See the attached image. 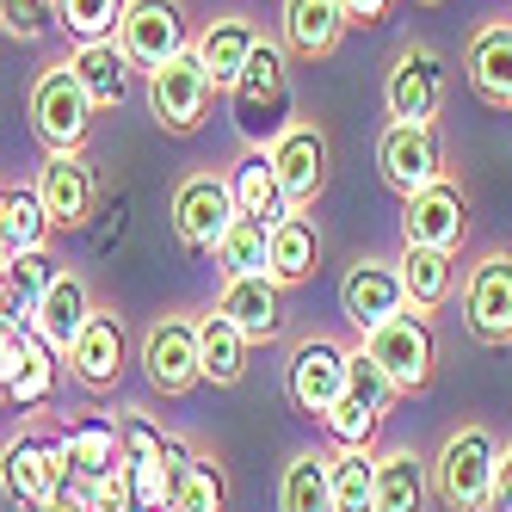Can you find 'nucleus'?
Segmentation results:
<instances>
[{"instance_id":"f257e3e1","label":"nucleus","mask_w":512,"mask_h":512,"mask_svg":"<svg viewBox=\"0 0 512 512\" xmlns=\"http://www.w3.org/2000/svg\"><path fill=\"white\" fill-rule=\"evenodd\" d=\"M235 130L247 136V149H272V142L297 124V87H290V50L260 38L241 68V81L229 87Z\"/></svg>"},{"instance_id":"7c9ffc66","label":"nucleus","mask_w":512,"mask_h":512,"mask_svg":"<svg viewBox=\"0 0 512 512\" xmlns=\"http://www.w3.org/2000/svg\"><path fill=\"white\" fill-rule=\"evenodd\" d=\"M278 512H334V475H327V451H297V457L284 463Z\"/></svg>"},{"instance_id":"f704fd0d","label":"nucleus","mask_w":512,"mask_h":512,"mask_svg":"<svg viewBox=\"0 0 512 512\" xmlns=\"http://www.w3.org/2000/svg\"><path fill=\"white\" fill-rule=\"evenodd\" d=\"M56 272H62V266L50 260V247H44V253H19L13 272H7V297H0V315L31 327V315H38V303H44V290H50Z\"/></svg>"},{"instance_id":"f03ea898","label":"nucleus","mask_w":512,"mask_h":512,"mask_svg":"<svg viewBox=\"0 0 512 512\" xmlns=\"http://www.w3.org/2000/svg\"><path fill=\"white\" fill-rule=\"evenodd\" d=\"M0 488L19 512H50L68 488H75V475H68V457H62V438L25 426L13 432L7 445H0Z\"/></svg>"},{"instance_id":"9b49d317","label":"nucleus","mask_w":512,"mask_h":512,"mask_svg":"<svg viewBox=\"0 0 512 512\" xmlns=\"http://www.w3.org/2000/svg\"><path fill=\"white\" fill-rule=\"evenodd\" d=\"M142 377L161 395H192L204 383L198 371V321L192 315H155L142 334Z\"/></svg>"},{"instance_id":"4c0bfd02","label":"nucleus","mask_w":512,"mask_h":512,"mask_svg":"<svg viewBox=\"0 0 512 512\" xmlns=\"http://www.w3.org/2000/svg\"><path fill=\"white\" fill-rule=\"evenodd\" d=\"M124 7L130 0H56V25L75 44H105V38H118Z\"/></svg>"},{"instance_id":"bb28decb","label":"nucleus","mask_w":512,"mask_h":512,"mask_svg":"<svg viewBox=\"0 0 512 512\" xmlns=\"http://www.w3.org/2000/svg\"><path fill=\"white\" fill-rule=\"evenodd\" d=\"M62 457H68V475H75L81 488H93L105 469H112L124 451H118V420L112 414H81V420H68L62 432Z\"/></svg>"},{"instance_id":"49530a36","label":"nucleus","mask_w":512,"mask_h":512,"mask_svg":"<svg viewBox=\"0 0 512 512\" xmlns=\"http://www.w3.org/2000/svg\"><path fill=\"white\" fill-rule=\"evenodd\" d=\"M414 7H438V0H414Z\"/></svg>"},{"instance_id":"473e14b6","label":"nucleus","mask_w":512,"mask_h":512,"mask_svg":"<svg viewBox=\"0 0 512 512\" xmlns=\"http://www.w3.org/2000/svg\"><path fill=\"white\" fill-rule=\"evenodd\" d=\"M198 371H204V383H216V389H235V383L247 377V340L235 334L223 315H204V321H198Z\"/></svg>"},{"instance_id":"f8f14e48","label":"nucleus","mask_w":512,"mask_h":512,"mask_svg":"<svg viewBox=\"0 0 512 512\" xmlns=\"http://www.w3.org/2000/svg\"><path fill=\"white\" fill-rule=\"evenodd\" d=\"M210 99H216V87H210V75L198 68L192 50L173 56L167 68H155V75H149V118L167 136H192L210 118Z\"/></svg>"},{"instance_id":"dca6fc26","label":"nucleus","mask_w":512,"mask_h":512,"mask_svg":"<svg viewBox=\"0 0 512 512\" xmlns=\"http://www.w3.org/2000/svg\"><path fill=\"white\" fill-rule=\"evenodd\" d=\"M266 155H272V173H278L284 204L303 216L321 198V186H327V136H321V124H290Z\"/></svg>"},{"instance_id":"c03bdc74","label":"nucleus","mask_w":512,"mask_h":512,"mask_svg":"<svg viewBox=\"0 0 512 512\" xmlns=\"http://www.w3.org/2000/svg\"><path fill=\"white\" fill-rule=\"evenodd\" d=\"M50 512H99V506H93V494H87V488L75 482V488H68V494H62V500L50 506Z\"/></svg>"},{"instance_id":"ddd939ff","label":"nucleus","mask_w":512,"mask_h":512,"mask_svg":"<svg viewBox=\"0 0 512 512\" xmlns=\"http://www.w3.org/2000/svg\"><path fill=\"white\" fill-rule=\"evenodd\" d=\"M235 223V198H229V173H192L173 192V235L192 253H216Z\"/></svg>"},{"instance_id":"cd10ccee","label":"nucleus","mask_w":512,"mask_h":512,"mask_svg":"<svg viewBox=\"0 0 512 512\" xmlns=\"http://www.w3.org/2000/svg\"><path fill=\"white\" fill-rule=\"evenodd\" d=\"M161 512H229V475L216 457L186 451L179 469L167 475V506Z\"/></svg>"},{"instance_id":"6ab92c4d","label":"nucleus","mask_w":512,"mask_h":512,"mask_svg":"<svg viewBox=\"0 0 512 512\" xmlns=\"http://www.w3.org/2000/svg\"><path fill=\"white\" fill-rule=\"evenodd\" d=\"M340 309H346V321L358 327H377V321H389V315H401L408 309V284H401V266L395 260H358L346 278H340Z\"/></svg>"},{"instance_id":"9d476101","label":"nucleus","mask_w":512,"mask_h":512,"mask_svg":"<svg viewBox=\"0 0 512 512\" xmlns=\"http://www.w3.org/2000/svg\"><path fill=\"white\" fill-rule=\"evenodd\" d=\"M346 346H334L327 334H309L290 346V364H284V389L297 401V414L309 420H327L334 414V401L346 395Z\"/></svg>"},{"instance_id":"ea45409f","label":"nucleus","mask_w":512,"mask_h":512,"mask_svg":"<svg viewBox=\"0 0 512 512\" xmlns=\"http://www.w3.org/2000/svg\"><path fill=\"white\" fill-rule=\"evenodd\" d=\"M56 25V0H0V31L19 44H38Z\"/></svg>"},{"instance_id":"1a4fd4ad","label":"nucleus","mask_w":512,"mask_h":512,"mask_svg":"<svg viewBox=\"0 0 512 512\" xmlns=\"http://www.w3.org/2000/svg\"><path fill=\"white\" fill-rule=\"evenodd\" d=\"M377 173L389 179V186L401 198H414L426 186H438L445 173V136H438V124H389L377 136Z\"/></svg>"},{"instance_id":"79ce46f5","label":"nucleus","mask_w":512,"mask_h":512,"mask_svg":"<svg viewBox=\"0 0 512 512\" xmlns=\"http://www.w3.org/2000/svg\"><path fill=\"white\" fill-rule=\"evenodd\" d=\"M488 512H512V438L500 445V469H494V494H488Z\"/></svg>"},{"instance_id":"b1692460","label":"nucleus","mask_w":512,"mask_h":512,"mask_svg":"<svg viewBox=\"0 0 512 512\" xmlns=\"http://www.w3.org/2000/svg\"><path fill=\"white\" fill-rule=\"evenodd\" d=\"M68 75H75V87L87 93L93 112H118V105L130 99V62H124L118 38H105V44H75V56H68Z\"/></svg>"},{"instance_id":"09e8293b","label":"nucleus","mask_w":512,"mask_h":512,"mask_svg":"<svg viewBox=\"0 0 512 512\" xmlns=\"http://www.w3.org/2000/svg\"><path fill=\"white\" fill-rule=\"evenodd\" d=\"M0 395H7V389H0Z\"/></svg>"},{"instance_id":"58836bf2","label":"nucleus","mask_w":512,"mask_h":512,"mask_svg":"<svg viewBox=\"0 0 512 512\" xmlns=\"http://www.w3.org/2000/svg\"><path fill=\"white\" fill-rule=\"evenodd\" d=\"M321 426L334 432V445H371L377 426H383V414L371 408V401H358V395H340V401H334V414H327Z\"/></svg>"},{"instance_id":"39448f33","label":"nucleus","mask_w":512,"mask_h":512,"mask_svg":"<svg viewBox=\"0 0 512 512\" xmlns=\"http://www.w3.org/2000/svg\"><path fill=\"white\" fill-rule=\"evenodd\" d=\"M118 50L136 75H155L173 56L192 50V31H186V13L179 0H130L124 19H118Z\"/></svg>"},{"instance_id":"412c9836","label":"nucleus","mask_w":512,"mask_h":512,"mask_svg":"<svg viewBox=\"0 0 512 512\" xmlns=\"http://www.w3.org/2000/svg\"><path fill=\"white\" fill-rule=\"evenodd\" d=\"M93 309H99V303H93L87 278H81V272H56L50 290H44V303H38V315H31V334H38L44 346H56V352H68Z\"/></svg>"},{"instance_id":"de8ad7c7","label":"nucleus","mask_w":512,"mask_h":512,"mask_svg":"<svg viewBox=\"0 0 512 512\" xmlns=\"http://www.w3.org/2000/svg\"><path fill=\"white\" fill-rule=\"evenodd\" d=\"M0 198H7V186H0Z\"/></svg>"},{"instance_id":"f3484780","label":"nucleus","mask_w":512,"mask_h":512,"mask_svg":"<svg viewBox=\"0 0 512 512\" xmlns=\"http://www.w3.org/2000/svg\"><path fill=\"white\" fill-rule=\"evenodd\" d=\"M216 315H223L247 346H266L284 334V284L253 272V278H223L216 290Z\"/></svg>"},{"instance_id":"7ed1b4c3","label":"nucleus","mask_w":512,"mask_h":512,"mask_svg":"<svg viewBox=\"0 0 512 512\" xmlns=\"http://www.w3.org/2000/svg\"><path fill=\"white\" fill-rule=\"evenodd\" d=\"M500 469V438L488 426H457L432 457V494L445 500V512H488Z\"/></svg>"},{"instance_id":"5701e85b","label":"nucleus","mask_w":512,"mask_h":512,"mask_svg":"<svg viewBox=\"0 0 512 512\" xmlns=\"http://www.w3.org/2000/svg\"><path fill=\"white\" fill-rule=\"evenodd\" d=\"M346 7L340 0H284V50L303 56V62H321L334 56L340 38H346Z\"/></svg>"},{"instance_id":"423d86ee","label":"nucleus","mask_w":512,"mask_h":512,"mask_svg":"<svg viewBox=\"0 0 512 512\" xmlns=\"http://www.w3.org/2000/svg\"><path fill=\"white\" fill-rule=\"evenodd\" d=\"M31 130L50 155H81L87 149V130H93V105L87 93L75 87V75L62 68H44L38 87H31Z\"/></svg>"},{"instance_id":"aec40b11","label":"nucleus","mask_w":512,"mask_h":512,"mask_svg":"<svg viewBox=\"0 0 512 512\" xmlns=\"http://www.w3.org/2000/svg\"><path fill=\"white\" fill-rule=\"evenodd\" d=\"M253 44H260V31H253V19H241V13H223V19H210V25L198 31V38H192V56H198V68L210 75V87H216V93H229V87L241 81V68H247Z\"/></svg>"},{"instance_id":"37998d69","label":"nucleus","mask_w":512,"mask_h":512,"mask_svg":"<svg viewBox=\"0 0 512 512\" xmlns=\"http://www.w3.org/2000/svg\"><path fill=\"white\" fill-rule=\"evenodd\" d=\"M340 7H346V19H352V25H383L395 0H340Z\"/></svg>"},{"instance_id":"2eb2a0df","label":"nucleus","mask_w":512,"mask_h":512,"mask_svg":"<svg viewBox=\"0 0 512 512\" xmlns=\"http://www.w3.org/2000/svg\"><path fill=\"white\" fill-rule=\"evenodd\" d=\"M38 204L50 216V229H87L93 223V210H99V173L87 167V155H44L38 167Z\"/></svg>"},{"instance_id":"6e6552de","label":"nucleus","mask_w":512,"mask_h":512,"mask_svg":"<svg viewBox=\"0 0 512 512\" xmlns=\"http://www.w3.org/2000/svg\"><path fill=\"white\" fill-rule=\"evenodd\" d=\"M383 105L395 124H432L445 105V56L432 44H401L383 81Z\"/></svg>"},{"instance_id":"393cba45","label":"nucleus","mask_w":512,"mask_h":512,"mask_svg":"<svg viewBox=\"0 0 512 512\" xmlns=\"http://www.w3.org/2000/svg\"><path fill=\"white\" fill-rule=\"evenodd\" d=\"M463 75H469V87H475L482 105L512 112V25H482V31H475Z\"/></svg>"},{"instance_id":"a19ab883","label":"nucleus","mask_w":512,"mask_h":512,"mask_svg":"<svg viewBox=\"0 0 512 512\" xmlns=\"http://www.w3.org/2000/svg\"><path fill=\"white\" fill-rule=\"evenodd\" d=\"M346 395L371 401L377 414H389V408H395V389H389V377H383V371H377V364L364 358L358 346H352V358H346Z\"/></svg>"},{"instance_id":"e433bc0d","label":"nucleus","mask_w":512,"mask_h":512,"mask_svg":"<svg viewBox=\"0 0 512 512\" xmlns=\"http://www.w3.org/2000/svg\"><path fill=\"white\" fill-rule=\"evenodd\" d=\"M272 260V229L266 223H253V216H235L223 247H216V266H223V278H253V272H266Z\"/></svg>"},{"instance_id":"c9c22d12","label":"nucleus","mask_w":512,"mask_h":512,"mask_svg":"<svg viewBox=\"0 0 512 512\" xmlns=\"http://www.w3.org/2000/svg\"><path fill=\"white\" fill-rule=\"evenodd\" d=\"M56 346H44L38 334H25V352H19V371L7 383V401L13 408H44V401L56 395Z\"/></svg>"},{"instance_id":"0eeeda50","label":"nucleus","mask_w":512,"mask_h":512,"mask_svg":"<svg viewBox=\"0 0 512 512\" xmlns=\"http://www.w3.org/2000/svg\"><path fill=\"white\" fill-rule=\"evenodd\" d=\"M463 327L482 346H512V253L488 247L463 272Z\"/></svg>"},{"instance_id":"72a5a7b5","label":"nucleus","mask_w":512,"mask_h":512,"mask_svg":"<svg viewBox=\"0 0 512 512\" xmlns=\"http://www.w3.org/2000/svg\"><path fill=\"white\" fill-rule=\"evenodd\" d=\"M327 475H334V512H371V500H377V451L371 445H340L327 457Z\"/></svg>"},{"instance_id":"4be33fe9","label":"nucleus","mask_w":512,"mask_h":512,"mask_svg":"<svg viewBox=\"0 0 512 512\" xmlns=\"http://www.w3.org/2000/svg\"><path fill=\"white\" fill-rule=\"evenodd\" d=\"M432 506V469L414 445L377 451V500L371 512H426Z\"/></svg>"},{"instance_id":"2f4dec72","label":"nucleus","mask_w":512,"mask_h":512,"mask_svg":"<svg viewBox=\"0 0 512 512\" xmlns=\"http://www.w3.org/2000/svg\"><path fill=\"white\" fill-rule=\"evenodd\" d=\"M50 235L56 229H50L38 192H31V186H7V198H0V247L19 260V253H44Z\"/></svg>"},{"instance_id":"a878e982","label":"nucleus","mask_w":512,"mask_h":512,"mask_svg":"<svg viewBox=\"0 0 512 512\" xmlns=\"http://www.w3.org/2000/svg\"><path fill=\"white\" fill-rule=\"evenodd\" d=\"M229 198H235V216H253V223H266V229H278L284 216H297L284 204V192H278V173H272L266 149H247L229 167Z\"/></svg>"},{"instance_id":"a18cd8bd","label":"nucleus","mask_w":512,"mask_h":512,"mask_svg":"<svg viewBox=\"0 0 512 512\" xmlns=\"http://www.w3.org/2000/svg\"><path fill=\"white\" fill-rule=\"evenodd\" d=\"M7 272H13V253L0 247V297H7Z\"/></svg>"},{"instance_id":"c85d7f7f","label":"nucleus","mask_w":512,"mask_h":512,"mask_svg":"<svg viewBox=\"0 0 512 512\" xmlns=\"http://www.w3.org/2000/svg\"><path fill=\"white\" fill-rule=\"evenodd\" d=\"M401 284H408V309L432 315L457 297V253H438V247H401Z\"/></svg>"},{"instance_id":"20e7f679","label":"nucleus","mask_w":512,"mask_h":512,"mask_svg":"<svg viewBox=\"0 0 512 512\" xmlns=\"http://www.w3.org/2000/svg\"><path fill=\"white\" fill-rule=\"evenodd\" d=\"M358 352L377 364V371L389 377L395 395H420L432 383V364H438V340H432V321L420 309H401L377 327H364L358 334Z\"/></svg>"},{"instance_id":"c756f323","label":"nucleus","mask_w":512,"mask_h":512,"mask_svg":"<svg viewBox=\"0 0 512 512\" xmlns=\"http://www.w3.org/2000/svg\"><path fill=\"white\" fill-rule=\"evenodd\" d=\"M315 260H321V235L309 216H284V223L272 229V260H266V278H278L284 290L315 278Z\"/></svg>"},{"instance_id":"4468645a","label":"nucleus","mask_w":512,"mask_h":512,"mask_svg":"<svg viewBox=\"0 0 512 512\" xmlns=\"http://www.w3.org/2000/svg\"><path fill=\"white\" fill-rule=\"evenodd\" d=\"M469 235V198L457 179H438V186L401 198V247H438L457 253Z\"/></svg>"},{"instance_id":"a211bd4d","label":"nucleus","mask_w":512,"mask_h":512,"mask_svg":"<svg viewBox=\"0 0 512 512\" xmlns=\"http://www.w3.org/2000/svg\"><path fill=\"white\" fill-rule=\"evenodd\" d=\"M62 358H68V377H75L87 395H112L118 377H124V321L112 309H93Z\"/></svg>"}]
</instances>
